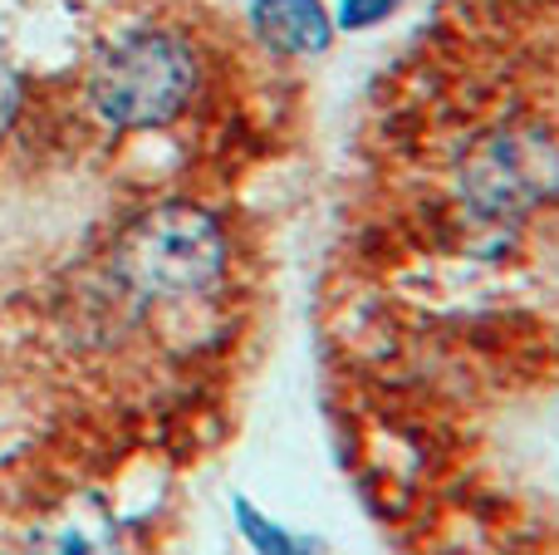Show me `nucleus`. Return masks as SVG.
Listing matches in <instances>:
<instances>
[{"label": "nucleus", "mask_w": 559, "mask_h": 555, "mask_svg": "<svg viewBox=\"0 0 559 555\" xmlns=\"http://www.w3.org/2000/svg\"><path fill=\"white\" fill-rule=\"evenodd\" d=\"M15 108H20V79H15V69L0 59V133L15 123Z\"/></svg>", "instance_id": "nucleus-8"}, {"label": "nucleus", "mask_w": 559, "mask_h": 555, "mask_svg": "<svg viewBox=\"0 0 559 555\" xmlns=\"http://www.w3.org/2000/svg\"><path fill=\"white\" fill-rule=\"evenodd\" d=\"M251 25L280 55H319L334 45V20L324 0H255Z\"/></svg>", "instance_id": "nucleus-4"}, {"label": "nucleus", "mask_w": 559, "mask_h": 555, "mask_svg": "<svg viewBox=\"0 0 559 555\" xmlns=\"http://www.w3.org/2000/svg\"><path fill=\"white\" fill-rule=\"evenodd\" d=\"M241 531L255 541V551H261V555H309L305 546H299V541H289L285 531H275L271 521L255 517L251 507H241Z\"/></svg>", "instance_id": "nucleus-6"}, {"label": "nucleus", "mask_w": 559, "mask_h": 555, "mask_svg": "<svg viewBox=\"0 0 559 555\" xmlns=\"http://www.w3.org/2000/svg\"><path fill=\"white\" fill-rule=\"evenodd\" d=\"M456 187L481 222L531 216L559 197V133L545 123L496 128L462 157Z\"/></svg>", "instance_id": "nucleus-3"}, {"label": "nucleus", "mask_w": 559, "mask_h": 555, "mask_svg": "<svg viewBox=\"0 0 559 555\" xmlns=\"http://www.w3.org/2000/svg\"><path fill=\"white\" fill-rule=\"evenodd\" d=\"M197 88V59L187 39L167 29L118 35L88 74V98L118 128H163L187 108Z\"/></svg>", "instance_id": "nucleus-2"}, {"label": "nucleus", "mask_w": 559, "mask_h": 555, "mask_svg": "<svg viewBox=\"0 0 559 555\" xmlns=\"http://www.w3.org/2000/svg\"><path fill=\"white\" fill-rule=\"evenodd\" d=\"M29 555H123V536H118L114 517L104 507L79 501V507H64L35 531Z\"/></svg>", "instance_id": "nucleus-5"}, {"label": "nucleus", "mask_w": 559, "mask_h": 555, "mask_svg": "<svg viewBox=\"0 0 559 555\" xmlns=\"http://www.w3.org/2000/svg\"><path fill=\"white\" fill-rule=\"evenodd\" d=\"M226 271V236L192 202L147 206L114 246V275L138 300H192Z\"/></svg>", "instance_id": "nucleus-1"}, {"label": "nucleus", "mask_w": 559, "mask_h": 555, "mask_svg": "<svg viewBox=\"0 0 559 555\" xmlns=\"http://www.w3.org/2000/svg\"><path fill=\"white\" fill-rule=\"evenodd\" d=\"M397 10V0H344L338 5V25L344 29H368L378 20H388Z\"/></svg>", "instance_id": "nucleus-7"}]
</instances>
